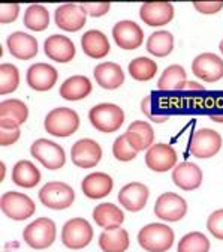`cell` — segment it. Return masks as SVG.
Masks as SVG:
<instances>
[{
  "instance_id": "cell-1",
  "label": "cell",
  "mask_w": 223,
  "mask_h": 252,
  "mask_svg": "<svg viewBox=\"0 0 223 252\" xmlns=\"http://www.w3.org/2000/svg\"><path fill=\"white\" fill-rule=\"evenodd\" d=\"M45 131L54 137H71L80 128V117L77 111L66 107H58L51 110L44 122Z\"/></svg>"
},
{
  "instance_id": "cell-2",
  "label": "cell",
  "mask_w": 223,
  "mask_h": 252,
  "mask_svg": "<svg viewBox=\"0 0 223 252\" xmlns=\"http://www.w3.org/2000/svg\"><path fill=\"white\" fill-rule=\"evenodd\" d=\"M138 243L147 252H167L174 245V231L165 224H148L139 230Z\"/></svg>"
},
{
  "instance_id": "cell-3",
  "label": "cell",
  "mask_w": 223,
  "mask_h": 252,
  "mask_svg": "<svg viewBox=\"0 0 223 252\" xmlns=\"http://www.w3.org/2000/svg\"><path fill=\"white\" fill-rule=\"evenodd\" d=\"M88 120L99 132L111 134L118 131L124 123V111L115 104H99L90 110Z\"/></svg>"
},
{
  "instance_id": "cell-4",
  "label": "cell",
  "mask_w": 223,
  "mask_h": 252,
  "mask_svg": "<svg viewBox=\"0 0 223 252\" xmlns=\"http://www.w3.org/2000/svg\"><path fill=\"white\" fill-rule=\"evenodd\" d=\"M39 201L53 210H65L75 201L74 189L63 182H48L39 191Z\"/></svg>"
},
{
  "instance_id": "cell-5",
  "label": "cell",
  "mask_w": 223,
  "mask_h": 252,
  "mask_svg": "<svg viewBox=\"0 0 223 252\" xmlns=\"http://www.w3.org/2000/svg\"><path fill=\"white\" fill-rule=\"evenodd\" d=\"M56 224L50 218H39L28 224L23 231L24 242L33 249H47L56 240Z\"/></svg>"
},
{
  "instance_id": "cell-6",
  "label": "cell",
  "mask_w": 223,
  "mask_h": 252,
  "mask_svg": "<svg viewBox=\"0 0 223 252\" xmlns=\"http://www.w3.org/2000/svg\"><path fill=\"white\" fill-rule=\"evenodd\" d=\"M93 240V228L88 224V220L83 218L69 219L63 225L61 230V242L69 249H83L90 245Z\"/></svg>"
},
{
  "instance_id": "cell-7",
  "label": "cell",
  "mask_w": 223,
  "mask_h": 252,
  "mask_svg": "<svg viewBox=\"0 0 223 252\" xmlns=\"http://www.w3.org/2000/svg\"><path fill=\"white\" fill-rule=\"evenodd\" d=\"M30 153L47 170H58L66 162V155L63 147L45 138H39L31 144Z\"/></svg>"
},
{
  "instance_id": "cell-8",
  "label": "cell",
  "mask_w": 223,
  "mask_h": 252,
  "mask_svg": "<svg viewBox=\"0 0 223 252\" xmlns=\"http://www.w3.org/2000/svg\"><path fill=\"white\" fill-rule=\"evenodd\" d=\"M0 209L2 212L14 220H24L35 215L36 206L30 197L21 192H5L0 198Z\"/></svg>"
},
{
  "instance_id": "cell-9",
  "label": "cell",
  "mask_w": 223,
  "mask_h": 252,
  "mask_svg": "<svg viewBox=\"0 0 223 252\" xmlns=\"http://www.w3.org/2000/svg\"><path fill=\"white\" fill-rule=\"evenodd\" d=\"M187 213V203L183 197L174 192H165L156 200L154 204V215L167 220V222H177L181 220Z\"/></svg>"
},
{
  "instance_id": "cell-10",
  "label": "cell",
  "mask_w": 223,
  "mask_h": 252,
  "mask_svg": "<svg viewBox=\"0 0 223 252\" xmlns=\"http://www.w3.org/2000/svg\"><path fill=\"white\" fill-rule=\"evenodd\" d=\"M71 159L80 168H93L102 159V147L90 138L78 140L71 149Z\"/></svg>"
},
{
  "instance_id": "cell-11",
  "label": "cell",
  "mask_w": 223,
  "mask_h": 252,
  "mask_svg": "<svg viewBox=\"0 0 223 252\" xmlns=\"http://www.w3.org/2000/svg\"><path fill=\"white\" fill-rule=\"evenodd\" d=\"M222 149V137L219 132L210 128H204L195 132L192 143H190V152L195 158L207 159L213 158Z\"/></svg>"
},
{
  "instance_id": "cell-12",
  "label": "cell",
  "mask_w": 223,
  "mask_h": 252,
  "mask_svg": "<svg viewBox=\"0 0 223 252\" xmlns=\"http://www.w3.org/2000/svg\"><path fill=\"white\" fill-rule=\"evenodd\" d=\"M145 164L151 171L165 173L175 168L177 165V152L169 144L157 143L153 144L145 155Z\"/></svg>"
},
{
  "instance_id": "cell-13",
  "label": "cell",
  "mask_w": 223,
  "mask_h": 252,
  "mask_svg": "<svg viewBox=\"0 0 223 252\" xmlns=\"http://www.w3.org/2000/svg\"><path fill=\"white\" fill-rule=\"evenodd\" d=\"M112 38L123 50H137L144 42V32L135 21H118L112 27Z\"/></svg>"
},
{
  "instance_id": "cell-14",
  "label": "cell",
  "mask_w": 223,
  "mask_h": 252,
  "mask_svg": "<svg viewBox=\"0 0 223 252\" xmlns=\"http://www.w3.org/2000/svg\"><path fill=\"white\" fill-rule=\"evenodd\" d=\"M192 72L205 83L219 81L223 78V60L213 53L199 54L192 62Z\"/></svg>"
},
{
  "instance_id": "cell-15",
  "label": "cell",
  "mask_w": 223,
  "mask_h": 252,
  "mask_svg": "<svg viewBox=\"0 0 223 252\" xmlns=\"http://www.w3.org/2000/svg\"><path fill=\"white\" fill-rule=\"evenodd\" d=\"M28 117L27 105L20 99H6L0 102V128L20 129Z\"/></svg>"
},
{
  "instance_id": "cell-16",
  "label": "cell",
  "mask_w": 223,
  "mask_h": 252,
  "mask_svg": "<svg viewBox=\"0 0 223 252\" xmlns=\"http://www.w3.org/2000/svg\"><path fill=\"white\" fill-rule=\"evenodd\" d=\"M54 20L57 27L66 32H78L85 26L87 14L81 8V5L75 3H68L61 5L56 9Z\"/></svg>"
},
{
  "instance_id": "cell-17",
  "label": "cell",
  "mask_w": 223,
  "mask_h": 252,
  "mask_svg": "<svg viewBox=\"0 0 223 252\" xmlns=\"http://www.w3.org/2000/svg\"><path fill=\"white\" fill-rule=\"evenodd\" d=\"M148 195V188L144 183L134 182L120 189L118 203L129 212H139L145 207Z\"/></svg>"
},
{
  "instance_id": "cell-18",
  "label": "cell",
  "mask_w": 223,
  "mask_h": 252,
  "mask_svg": "<svg viewBox=\"0 0 223 252\" xmlns=\"http://www.w3.org/2000/svg\"><path fill=\"white\" fill-rule=\"evenodd\" d=\"M58 74L48 63H35L27 71V84L36 92H47L57 83Z\"/></svg>"
},
{
  "instance_id": "cell-19",
  "label": "cell",
  "mask_w": 223,
  "mask_h": 252,
  "mask_svg": "<svg viewBox=\"0 0 223 252\" xmlns=\"http://www.w3.org/2000/svg\"><path fill=\"white\" fill-rule=\"evenodd\" d=\"M139 17L150 27L165 26L174 18V6L168 2L144 3L139 9Z\"/></svg>"
},
{
  "instance_id": "cell-20",
  "label": "cell",
  "mask_w": 223,
  "mask_h": 252,
  "mask_svg": "<svg viewBox=\"0 0 223 252\" xmlns=\"http://www.w3.org/2000/svg\"><path fill=\"white\" fill-rule=\"evenodd\" d=\"M44 51L51 60H54L57 63L71 62L75 57V53H77L74 42L69 38L63 36V35H53L48 39H45Z\"/></svg>"
},
{
  "instance_id": "cell-21",
  "label": "cell",
  "mask_w": 223,
  "mask_h": 252,
  "mask_svg": "<svg viewBox=\"0 0 223 252\" xmlns=\"http://www.w3.org/2000/svg\"><path fill=\"white\" fill-rule=\"evenodd\" d=\"M9 53L18 60H30L38 54V41L24 32H15L6 39Z\"/></svg>"
},
{
  "instance_id": "cell-22",
  "label": "cell",
  "mask_w": 223,
  "mask_h": 252,
  "mask_svg": "<svg viewBox=\"0 0 223 252\" xmlns=\"http://www.w3.org/2000/svg\"><path fill=\"white\" fill-rule=\"evenodd\" d=\"M172 180L183 191H194L202 183V171L196 164L181 162L172 170Z\"/></svg>"
},
{
  "instance_id": "cell-23",
  "label": "cell",
  "mask_w": 223,
  "mask_h": 252,
  "mask_svg": "<svg viewBox=\"0 0 223 252\" xmlns=\"http://www.w3.org/2000/svg\"><path fill=\"white\" fill-rule=\"evenodd\" d=\"M112 188L114 182L107 173H91L81 183L83 194L91 200H99L110 195Z\"/></svg>"
},
{
  "instance_id": "cell-24",
  "label": "cell",
  "mask_w": 223,
  "mask_h": 252,
  "mask_svg": "<svg viewBox=\"0 0 223 252\" xmlns=\"http://www.w3.org/2000/svg\"><path fill=\"white\" fill-rule=\"evenodd\" d=\"M94 80L96 83L107 90H114L118 89L124 83V72L120 68V65L112 62H104L98 65L93 71Z\"/></svg>"
},
{
  "instance_id": "cell-25",
  "label": "cell",
  "mask_w": 223,
  "mask_h": 252,
  "mask_svg": "<svg viewBox=\"0 0 223 252\" xmlns=\"http://www.w3.org/2000/svg\"><path fill=\"white\" fill-rule=\"evenodd\" d=\"M124 135L137 152L150 149L154 141V131L151 128V125L142 120H137L131 123Z\"/></svg>"
},
{
  "instance_id": "cell-26",
  "label": "cell",
  "mask_w": 223,
  "mask_h": 252,
  "mask_svg": "<svg viewBox=\"0 0 223 252\" xmlns=\"http://www.w3.org/2000/svg\"><path fill=\"white\" fill-rule=\"evenodd\" d=\"M81 47L90 59H104L108 56L111 47L108 38L99 30H88L81 38Z\"/></svg>"
},
{
  "instance_id": "cell-27",
  "label": "cell",
  "mask_w": 223,
  "mask_h": 252,
  "mask_svg": "<svg viewBox=\"0 0 223 252\" xmlns=\"http://www.w3.org/2000/svg\"><path fill=\"white\" fill-rule=\"evenodd\" d=\"M93 86L84 75H74L60 86V96L66 101H80L91 93Z\"/></svg>"
},
{
  "instance_id": "cell-28",
  "label": "cell",
  "mask_w": 223,
  "mask_h": 252,
  "mask_svg": "<svg viewBox=\"0 0 223 252\" xmlns=\"http://www.w3.org/2000/svg\"><path fill=\"white\" fill-rule=\"evenodd\" d=\"M93 219L99 227L110 230V228H117L123 224L124 213L115 204L102 203V204H98L96 207H94Z\"/></svg>"
},
{
  "instance_id": "cell-29",
  "label": "cell",
  "mask_w": 223,
  "mask_h": 252,
  "mask_svg": "<svg viewBox=\"0 0 223 252\" xmlns=\"http://www.w3.org/2000/svg\"><path fill=\"white\" fill-rule=\"evenodd\" d=\"M129 243V233L121 227L104 230L99 236V246L104 252H126Z\"/></svg>"
},
{
  "instance_id": "cell-30",
  "label": "cell",
  "mask_w": 223,
  "mask_h": 252,
  "mask_svg": "<svg viewBox=\"0 0 223 252\" xmlns=\"http://www.w3.org/2000/svg\"><path fill=\"white\" fill-rule=\"evenodd\" d=\"M12 182L26 189L35 188L41 182V171L30 161H18L12 168Z\"/></svg>"
},
{
  "instance_id": "cell-31",
  "label": "cell",
  "mask_w": 223,
  "mask_h": 252,
  "mask_svg": "<svg viewBox=\"0 0 223 252\" xmlns=\"http://www.w3.org/2000/svg\"><path fill=\"white\" fill-rule=\"evenodd\" d=\"M174 50V36L168 30H159L147 39V51L156 57H167Z\"/></svg>"
},
{
  "instance_id": "cell-32",
  "label": "cell",
  "mask_w": 223,
  "mask_h": 252,
  "mask_svg": "<svg viewBox=\"0 0 223 252\" xmlns=\"http://www.w3.org/2000/svg\"><path fill=\"white\" fill-rule=\"evenodd\" d=\"M186 71L180 65H171L168 66L161 78L157 81V87L162 92H171V90H181L186 86Z\"/></svg>"
},
{
  "instance_id": "cell-33",
  "label": "cell",
  "mask_w": 223,
  "mask_h": 252,
  "mask_svg": "<svg viewBox=\"0 0 223 252\" xmlns=\"http://www.w3.org/2000/svg\"><path fill=\"white\" fill-rule=\"evenodd\" d=\"M129 74L137 81H150L156 77L157 63L148 57H137L129 63Z\"/></svg>"
},
{
  "instance_id": "cell-34",
  "label": "cell",
  "mask_w": 223,
  "mask_h": 252,
  "mask_svg": "<svg viewBox=\"0 0 223 252\" xmlns=\"http://www.w3.org/2000/svg\"><path fill=\"white\" fill-rule=\"evenodd\" d=\"M24 26L30 30L42 32L50 26V14L42 5H30L24 12Z\"/></svg>"
},
{
  "instance_id": "cell-35",
  "label": "cell",
  "mask_w": 223,
  "mask_h": 252,
  "mask_svg": "<svg viewBox=\"0 0 223 252\" xmlns=\"http://www.w3.org/2000/svg\"><path fill=\"white\" fill-rule=\"evenodd\" d=\"M210 240L199 231L189 233L181 237L177 252H208Z\"/></svg>"
},
{
  "instance_id": "cell-36",
  "label": "cell",
  "mask_w": 223,
  "mask_h": 252,
  "mask_svg": "<svg viewBox=\"0 0 223 252\" xmlns=\"http://www.w3.org/2000/svg\"><path fill=\"white\" fill-rule=\"evenodd\" d=\"M20 84V72L15 65H0V94H8L17 90Z\"/></svg>"
},
{
  "instance_id": "cell-37",
  "label": "cell",
  "mask_w": 223,
  "mask_h": 252,
  "mask_svg": "<svg viewBox=\"0 0 223 252\" xmlns=\"http://www.w3.org/2000/svg\"><path fill=\"white\" fill-rule=\"evenodd\" d=\"M112 155L117 161H121V162H129L132 159H135L138 152L131 146V143L127 141L126 135H120L115 138L114 144H112Z\"/></svg>"
},
{
  "instance_id": "cell-38",
  "label": "cell",
  "mask_w": 223,
  "mask_h": 252,
  "mask_svg": "<svg viewBox=\"0 0 223 252\" xmlns=\"http://www.w3.org/2000/svg\"><path fill=\"white\" fill-rule=\"evenodd\" d=\"M207 228L217 240H223V209H219L208 216Z\"/></svg>"
},
{
  "instance_id": "cell-39",
  "label": "cell",
  "mask_w": 223,
  "mask_h": 252,
  "mask_svg": "<svg viewBox=\"0 0 223 252\" xmlns=\"http://www.w3.org/2000/svg\"><path fill=\"white\" fill-rule=\"evenodd\" d=\"M20 6L17 3H8V5H0V23L6 24L12 23L18 18Z\"/></svg>"
},
{
  "instance_id": "cell-40",
  "label": "cell",
  "mask_w": 223,
  "mask_h": 252,
  "mask_svg": "<svg viewBox=\"0 0 223 252\" xmlns=\"http://www.w3.org/2000/svg\"><path fill=\"white\" fill-rule=\"evenodd\" d=\"M81 8L90 17H102L108 14L111 5L110 3H81Z\"/></svg>"
},
{
  "instance_id": "cell-41",
  "label": "cell",
  "mask_w": 223,
  "mask_h": 252,
  "mask_svg": "<svg viewBox=\"0 0 223 252\" xmlns=\"http://www.w3.org/2000/svg\"><path fill=\"white\" fill-rule=\"evenodd\" d=\"M195 9L201 14H217L222 8H223V2H196L194 3Z\"/></svg>"
},
{
  "instance_id": "cell-42",
  "label": "cell",
  "mask_w": 223,
  "mask_h": 252,
  "mask_svg": "<svg viewBox=\"0 0 223 252\" xmlns=\"http://www.w3.org/2000/svg\"><path fill=\"white\" fill-rule=\"evenodd\" d=\"M20 135H21L20 129H2L0 128V144L11 146L18 141Z\"/></svg>"
},
{
  "instance_id": "cell-43",
  "label": "cell",
  "mask_w": 223,
  "mask_h": 252,
  "mask_svg": "<svg viewBox=\"0 0 223 252\" xmlns=\"http://www.w3.org/2000/svg\"><path fill=\"white\" fill-rule=\"evenodd\" d=\"M150 102H151V96H147V98H144L142 99V102H141V111L151 120V122H154V123H164V122H167L168 120V116H162V117H159V116H153L151 113H150Z\"/></svg>"
},
{
  "instance_id": "cell-44",
  "label": "cell",
  "mask_w": 223,
  "mask_h": 252,
  "mask_svg": "<svg viewBox=\"0 0 223 252\" xmlns=\"http://www.w3.org/2000/svg\"><path fill=\"white\" fill-rule=\"evenodd\" d=\"M211 120H213V122H219V123H223V116H211Z\"/></svg>"
},
{
  "instance_id": "cell-45",
  "label": "cell",
  "mask_w": 223,
  "mask_h": 252,
  "mask_svg": "<svg viewBox=\"0 0 223 252\" xmlns=\"http://www.w3.org/2000/svg\"><path fill=\"white\" fill-rule=\"evenodd\" d=\"M219 48H220V53L223 54V39L220 41V45H219Z\"/></svg>"
},
{
  "instance_id": "cell-46",
  "label": "cell",
  "mask_w": 223,
  "mask_h": 252,
  "mask_svg": "<svg viewBox=\"0 0 223 252\" xmlns=\"http://www.w3.org/2000/svg\"><path fill=\"white\" fill-rule=\"evenodd\" d=\"M5 252H9V251H5Z\"/></svg>"
}]
</instances>
